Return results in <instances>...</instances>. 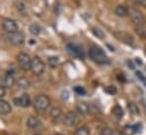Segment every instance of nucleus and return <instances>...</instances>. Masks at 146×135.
<instances>
[{"label": "nucleus", "instance_id": "nucleus-18", "mask_svg": "<svg viewBox=\"0 0 146 135\" xmlns=\"http://www.w3.org/2000/svg\"><path fill=\"white\" fill-rule=\"evenodd\" d=\"M125 129L129 130V133H131V134H137V133H140V132H141V129H143V125H141V124L130 125V126H127Z\"/></svg>", "mask_w": 146, "mask_h": 135}, {"label": "nucleus", "instance_id": "nucleus-2", "mask_svg": "<svg viewBox=\"0 0 146 135\" xmlns=\"http://www.w3.org/2000/svg\"><path fill=\"white\" fill-rule=\"evenodd\" d=\"M33 105H34V109L35 111L42 113V112H46L50 105V100L48 96L46 95H39L35 97L34 102H33Z\"/></svg>", "mask_w": 146, "mask_h": 135}, {"label": "nucleus", "instance_id": "nucleus-35", "mask_svg": "<svg viewBox=\"0 0 146 135\" xmlns=\"http://www.w3.org/2000/svg\"><path fill=\"white\" fill-rule=\"evenodd\" d=\"M35 135H41V134H35Z\"/></svg>", "mask_w": 146, "mask_h": 135}, {"label": "nucleus", "instance_id": "nucleus-32", "mask_svg": "<svg viewBox=\"0 0 146 135\" xmlns=\"http://www.w3.org/2000/svg\"><path fill=\"white\" fill-rule=\"evenodd\" d=\"M114 135H124V134H123L122 132H115V133H114Z\"/></svg>", "mask_w": 146, "mask_h": 135}, {"label": "nucleus", "instance_id": "nucleus-3", "mask_svg": "<svg viewBox=\"0 0 146 135\" xmlns=\"http://www.w3.org/2000/svg\"><path fill=\"white\" fill-rule=\"evenodd\" d=\"M5 38L7 39L8 42H10L14 46H22L25 42V37L22 32H13V33H6Z\"/></svg>", "mask_w": 146, "mask_h": 135}, {"label": "nucleus", "instance_id": "nucleus-14", "mask_svg": "<svg viewBox=\"0 0 146 135\" xmlns=\"http://www.w3.org/2000/svg\"><path fill=\"white\" fill-rule=\"evenodd\" d=\"M15 84H16V80H15L14 74L10 73V72L6 73V76H5V78H3V86L10 88V87H13Z\"/></svg>", "mask_w": 146, "mask_h": 135}, {"label": "nucleus", "instance_id": "nucleus-19", "mask_svg": "<svg viewBox=\"0 0 146 135\" xmlns=\"http://www.w3.org/2000/svg\"><path fill=\"white\" fill-rule=\"evenodd\" d=\"M128 110H129V112H130L131 114H133V116H139V113H140V110H139L138 105L135 104L133 102H129V103H128Z\"/></svg>", "mask_w": 146, "mask_h": 135}, {"label": "nucleus", "instance_id": "nucleus-4", "mask_svg": "<svg viewBox=\"0 0 146 135\" xmlns=\"http://www.w3.org/2000/svg\"><path fill=\"white\" fill-rule=\"evenodd\" d=\"M17 59V64L18 66L24 70V71H27V70H31V63H32V58L30 57L29 54L26 53H19L16 57Z\"/></svg>", "mask_w": 146, "mask_h": 135}, {"label": "nucleus", "instance_id": "nucleus-10", "mask_svg": "<svg viewBox=\"0 0 146 135\" xmlns=\"http://www.w3.org/2000/svg\"><path fill=\"white\" fill-rule=\"evenodd\" d=\"M13 102H14L15 105L21 106V108H27V106L31 105V98H30V95L26 94V93L22 94V95L18 96V97H15V98L13 100Z\"/></svg>", "mask_w": 146, "mask_h": 135}, {"label": "nucleus", "instance_id": "nucleus-33", "mask_svg": "<svg viewBox=\"0 0 146 135\" xmlns=\"http://www.w3.org/2000/svg\"><path fill=\"white\" fill-rule=\"evenodd\" d=\"M75 1H76V2H80V1H81V0H75Z\"/></svg>", "mask_w": 146, "mask_h": 135}, {"label": "nucleus", "instance_id": "nucleus-13", "mask_svg": "<svg viewBox=\"0 0 146 135\" xmlns=\"http://www.w3.org/2000/svg\"><path fill=\"white\" fill-rule=\"evenodd\" d=\"M49 116H50V118H51L54 121H57V120H59V119L62 118L63 111H62L60 108L55 106V108H52V109L49 111Z\"/></svg>", "mask_w": 146, "mask_h": 135}, {"label": "nucleus", "instance_id": "nucleus-12", "mask_svg": "<svg viewBox=\"0 0 146 135\" xmlns=\"http://www.w3.org/2000/svg\"><path fill=\"white\" fill-rule=\"evenodd\" d=\"M114 14L117 17H125L129 15V9L123 5H119L114 8Z\"/></svg>", "mask_w": 146, "mask_h": 135}, {"label": "nucleus", "instance_id": "nucleus-15", "mask_svg": "<svg viewBox=\"0 0 146 135\" xmlns=\"http://www.w3.org/2000/svg\"><path fill=\"white\" fill-rule=\"evenodd\" d=\"M26 124L31 129H38L41 127V121L36 117H29Z\"/></svg>", "mask_w": 146, "mask_h": 135}, {"label": "nucleus", "instance_id": "nucleus-27", "mask_svg": "<svg viewBox=\"0 0 146 135\" xmlns=\"http://www.w3.org/2000/svg\"><path fill=\"white\" fill-rule=\"evenodd\" d=\"M105 92L108 93V94H111V95H114V94H116L117 89H116L115 86H107V87L105 88Z\"/></svg>", "mask_w": 146, "mask_h": 135}, {"label": "nucleus", "instance_id": "nucleus-6", "mask_svg": "<svg viewBox=\"0 0 146 135\" xmlns=\"http://www.w3.org/2000/svg\"><path fill=\"white\" fill-rule=\"evenodd\" d=\"M31 71H32L33 74H35V76H41L42 72L44 71V63H43V61H42L39 56H34V57L32 58Z\"/></svg>", "mask_w": 146, "mask_h": 135}, {"label": "nucleus", "instance_id": "nucleus-7", "mask_svg": "<svg viewBox=\"0 0 146 135\" xmlns=\"http://www.w3.org/2000/svg\"><path fill=\"white\" fill-rule=\"evenodd\" d=\"M2 29L6 33H13L18 31V25L15 19L11 18H3L2 19Z\"/></svg>", "mask_w": 146, "mask_h": 135}, {"label": "nucleus", "instance_id": "nucleus-24", "mask_svg": "<svg viewBox=\"0 0 146 135\" xmlns=\"http://www.w3.org/2000/svg\"><path fill=\"white\" fill-rule=\"evenodd\" d=\"M48 64L51 66V68H55L57 64H58V57L57 56H50L48 58Z\"/></svg>", "mask_w": 146, "mask_h": 135}, {"label": "nucleus", "instance_id": "nucleus-9", "mask_svg": "<svg viewBox=\"0 0 146 135\" xmlns=\"http://www.w3.org/2000/svg\"><path fill=\"white\" fill-rule=\"evenodd\" d=\"M79 122V117L75 112L73 111H68L67 113H65V116L63 117V124L67 127H73Z\"/></svg>", "mask_w": 146, "mask_h": 135}, {"label": "nucleus", "instance_id": "nucleus-29", "mask_svg": "<svg viewBox=\"0 0 146 135\" xmlns=\"http://www.w3.org/2000/svg\"><path fill=\"white\" fill-rule=\"evenodd\" d=\"M5 95H6V87L0 85V98H2Z\"/></svg>", "mask_w": 146, "mask_h": 135}, {"label": "nucleus", "instance_id": "nucleus-26", "mask_svg": "<svg viewBox=\"0 0 146 135\" xmlns=\"http://www.w3.org/2000/svg\"><path fill=\"white\" fill-rule=\"evenodd\" d=\"M73 90H74V93H76V94H78V95H80V96L86 94V89H84L82 86H75Z\"/></svg>", "mask_w": 146, "mask_h": 135}, {"label": "nucleus", "instance_id": "nucleus-16", "mask_svg": "<svg viewBox=\"0 0 146 135\" xmlns=\"http://www.w3.org/2000/svg\"><path fill=\"white\" fill-rule=\"evenodd\" d=\"M76 110H78L79 113L86 116V114H89V112H90V106H89L87 103L81 102V103H78V105H76Z\"/></svg>", "mask_w": 146, "mask_h": 135}, {"label": "nucleus", "instance_id": "nucleus-28", "mask_svg": "<svg viewBox=\"0 0 146 135\" xmlns=\"http://www.w3.org/2000/svg\"><path fill=\"white\" fill-rule=\"evenodd\" d=\"M136 76H137V77H138V78H139V79L145 84V86H146V78L143 76V73H141V72H139V71H137V72H136Z\"/></svg>", "mask_w": 146, "mask_h": 135}, {"label": "nucleus", "instance_id": "nucleus-21", "mask_svg": "<svg viewBox=\"0 0 146 135\" xmlns=\"http://www.w3.org/2000/svg\"><path fill=\"white\" fill-rule=\"evenodd\" d=\"M91 32H92L94 35H96V37L99 38V39H104V38H105V33H104V31H103L102 29L97 27V26L91 27Z\"/></svg>", "mask_w": 146, "mask_h": 135}, {"label": "nucleus", "instance_id": "nucleus-20", "mask_svg": "<svg viewBox=\"0 0 146 135\" xmlns=\"http://www.w3.org/2000/svg\"><path fill=\"white\" fill-rule=\"evenodd\" d=\"M29 30H30L31 34H33V35H39V34L41 33V26H40L38 23H32V24L30 25Z\"/></svg>", "mask_w": 146, "mask_h": 135}, {"label": "nucleus", "instance_id": "nucleus-31", "mask_svg": "<svg viewBox=\"0 0 146 135\" xmlns=\"http://www.w3.org/2000/svg\"><path fill=\"white\" fill-rule=\"evenodd\" d=\"M117 80H119V81L124 82V81H125V78H124V76H123V74H119V76H117Z\"/></svg>", "mask_w": 146, "mask_h": 135}, {"label": "nucleus", "instance_id": "nucleus-17", "mask_svg": "<svg viewBox=\"0 0 146 135\" xmlns=\"http://www.w3.org/2000/svg\"><path fill=\"white\" fill-rule=\"evenodd\" d=\"M16 85H17V87L21 88V89H27V88L30 87V81H29L25 77H21L19 79L16 80Z\"/></svg>", "mask_w": 146, "mask_h": 135}, {"label": "nucleus", "instance_id": "nucleus-22", "mask_svg": "<svg viewBox=\"0 0 146 135\" xmlns=\"http://www.w3.org/2000/svg\"><path fill=\"white\" fill-rule=\"evenodd\" d=\"M112 112L113 114L117 118V119H121L123 117V109L120 106V105H114V108L112 109Z\"/></svg>", "mask_w": 146, "mask_h": 135}, {"label": "nucleus", "instance_id": "nucleus-1", "mask_svg": "<svg viewBox=\"0 0 146 135\" xmlns=\"http://www.w3.org/2000/svg\"><path fill=\"white\" fill-rule=\"evenodd\" d=\"M89 56H90V58L94 62H96L98 64H106L110 61L108 57H107V55H106V53L100 47H98V46H91L90 47V49H89Z\"/></svg>", "mask_w": 146, "mask_h": 135}, {"label": "nucleus", "instance_id": "nucleus-34", "mask_svg": "<svg viewBox=\"0 0 146 135\" xmlns=\"http://www.w3.org/2000/svg\"><path fill=\"white\" fill-rule=\"evenodd\" d=\"M54 135H63V134H54Z\"/></svg>", "mask_w": 146, "mask_h": 135}, {"label": "nucleus", "instance_id": "nucleus-30", "mask_svg": "<svg viewBox=\"0 0 146 135\" xmlns=\"http://www.w3.org/2000/svg\"><path fill=\"white\" fill-rule=\"evenodd\" d=\"M136 3H138L139 6H143V7H146V0H133Z\"/></svg>", "mask_w": 146, "mask_h": 135}, {"label": "nucleus", "instance_id": "nucleus-25", "mask_svg": "<svg viewBox=\"0 0 146 135\" xmlns=\"http://www.w3.org/2000/svg\"><path fill=\"white\" fill-rule=\"evenodd\" d=\"M99 135H114V132L111 127H104Z\"/></svg>", "mask_w": 146, "mask_h": 135}, {"label": "nucleus", "instance_id": "nucleus-8", "mask_svg": "<svg viewBox=\"0 0 146 135\" xmlns=\"http://www.w3.org/2000/svg\"><path fill=\"white\" fill-rule=\"evenodd\" d=\"M66 49L72 56L78 57V58H84V51L81 46H79L76 43H67Z\"/></svg>", "mask_w": 146, "mask_h": 135}, {"label": "nucleus", "instance_id": "nucleus-11", "mask_svg": "<svg viewBox=\"0 0 146 135\" xmlns=\"http://www.w3.org/2000/svg\"><path fill=\"white\" fill-rule=\"evenodd\" d=\"M10 112H11V106H10V104H9L7 101H5L3 98H0V114L7 116V114H9Z\"/></svg>", "mask_w": 146, "mask_h": 135}, {"label": "nucleus", "instance_id": "nucleus-5", "mask_svg": "<svg viewBox=\"0 0 146 135\" xmlns=\"http://www.w3.org/2000/svg\"><path fill=\"white\" fill-rule=\"evenodd\" d=\"M129 16H130L131 21H132L136 25H138V26L144 25V23H145V16H144L143 13H141L140 10H138L137 8L130 7V8H129Z\"/></svg>", "mask_w": 146, "mask_h": 135}, {"label": "nucleus", "instance_id": "nucleus-23", "mask_svg": "<svg viewBox=\"0 0 146 135\" xmlns=\"http://www.w3.org/2000/svg\"><path fill=\"white\" fill-rule=\"evenodd\" d=\"M74 135H90V132L86 126H81L76 128V130L74 132Z\"/></svg>", "mask_w": 146, "mask_h": 135}]
</instances>
